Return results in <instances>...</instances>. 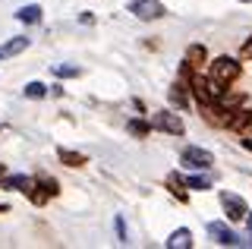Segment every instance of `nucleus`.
<instances>
[{"label": "nucleus", "instance_id": "nucleus-1", "mask_svg": "<svg viewBox=\"0 0 252 249\" xmlns=\"http://www.w3.org/2000/svg\"><path fill=\"white\" fill-rule=\"evenodd\" d=\"M208 79L218 85V89H230V85L240 79V63L233 57H218L215 63L208 66Z\"/></svg>", "mask_w": 252, "mask_h": 249}, {"label": "nucleus", "instance_id": "nucleus-2", "mask_svg": "<svg viewBox=\"0 0 252 249\" xmlns=\"http://www.w3.org/2000/svg\"><path fill=\"white\" fill-rule=\"evenodd\" d=\"M192 73L195 69L189 66V63H183V69H180V76H177V82L170 85V101L177 107H186L189 104V92H192Z\"/></svg>", "mask_w": 252, "mask_h": 249}, {"label": "nucleus", "instance_id": "nucleus-3", "mask_svg": "<svg viewBox=\"0 0 252 249\" xmlns=\"http://www.w3.org/2000/svg\"><path fill=\"white\" fill-rule=\"evenodd\" d=\"M129 13L136 19H142V22H152V19H164V16H167V10H164L161 0H132Z\"/></svg>", "mask_w": 252, "mask_h": 249}, {"label": "nucleus", "instance_id": "nucleus-4", "mask_svg": "<svg viewBox=\"0 0 252 249\" xmlns=\"http://www.w3.org/2000/svg\"><path fill=\"white\" fill-rule=\"evenodd\" d=\"M148 126H152V129H161V133H170V136H183V133H186L183 120H180L177 114H170V111H158V114H152Z\"/></svg>", "mask_w": 252, "mask_h": 249}, {"label": "nucleus", "instance_id": "nucleus-5", "mask_svg": "<svg viewBox=\"0 0 252 249\" xmlns=\"http://www.w3.org/2000/svg\"><path fill=\"white\" fill-rule=\"evenodd\" d=\"M60 192V186H57V180H51V177H38L35 183H32V189L26 192V196L35 202V205H44L47 199H54Z\"/></svg>", "mask_w": 252, "mask_h": 249}, {"label": "nucleus", "instance_id": "nucleus-6", "mask_svg": "<svg viewBox=\"0 0 252 249\" xmlns=\"http://www.w3.org/2000/svg\"><path fill=\"white\" fill-rule=\"evenodd\" d=\"M180 161H183L186 167H192V170H208L211 164H215V155L205 152V149H199V145H189V149H183Z\"/></svg>", "mask_w": 252, "mask_h": 249}, {"label": "nucleus", "instance_id": "nucleus-7", "mask_svg": "<svg viewBox=\"0 0 252 249\" xmlns=\"http://www.w3.org/2000/svg\"><path fill=\"white\" fill-rule=\"evenodd\" d=\"M227 129L236 136H252V111L249 107H233L230 120H227Z\"/></svg>", "mask_w": 252, "mask_h": 249}, {"label": "nucleus", "instance_id": "nucleus-8", "mask_svg": "<svg viewBox=\"0 0 252 249\" xmlns=\"http://www.w3.org/2000/svg\"><path fill=\"white\" fill-rule=\"evenodd\" d=\"M220 205H224V212L230 221H243V218L249 215L246 202H243V196H236V192H220Z\"/></svg>", "mask_w": 252, "mask_h": 249}, {"label": "nucleus", "instance_id": "nucleus-9", "mask_svg": "<svg viewBox=\"0 0 252 249\" xmlns=\"http://www.w3.org/2000/svg\"><path fill=\"white\" fill-rule=\"evenodd\" d=\"M208 233L215 237V243L218 246H240V237L227 227V224H220V221H211L208 224Z\"/></svg>", "mask_w": 252, "mask_h": 249}, {"label": "nucleus", "instance_id": "nucleus-10", "mask_svg": "<svg viewBox=\"0 0 252 249\" xmlns=\"http://www.w3.org/2000/svg\"><path fill=\"white\" fill-rule=\"evenodd\" d=\"M29 48V38H10L6 44H0V60H10L16 54H22Z\"/></svg>", "mask_w": 252, "mask_h": 249}, {"label": "nucleus", "instance_id": "nucleus-11", "mask_svg": "<svg viewBox=\"0 0 252 249\" xmlns=\"http://www.w3.org/2000/svg\"><path fill=\"white\" fill-rule=\"evenodd\" d=\"M205 60H208V51H205L202 44H189V48H186V60H183V63H189L192 69H202Z\"/></svg>", "mask_w": 252, "mask_h": 249}, {"label": "nucleus", "instance_id": "nucleus-12", "mask_svg": "<svg viewBox=\"0 0 252 249\" xmlns=\"http://www.w3.org/2000/svg\"><path fill=\"white\" fill-rule=\"evenodd\" d=\"M167 249H192V233H189L186 227L173 230L170 240H167Z\"/></svg>", "mask_w": 252, "mask_h": 249}, {"label": "nucleus", "instance_id": "nucleus-13", "mask_svg": "<svg viewBox=\"0 0 252 249\" xmlns=\"http://www.w3.org/2000/svg\"><path fill=\"white\" fill-rule=\"evenodd\" d=\"M57 158H60V164H66V167H82L85 164V155L82 152H69V149H60Z\"/></svg>", "mask_w": 252, "mask_h": 249}, {"label": "nucleus", "instance_id": "nucleus-14", "mask_svg": "<svg viewBox=\"0 0 252 249\" xmlns=\"http://www.w3.org/2000/svg\"><path fill=\"white\" fill-rule=\"evenodd\" d=\"M183 186H186V180H183L180 174H167V189H170V192H173V196H177L180 202H186V199H189Z\"/></svg>", "mask_w": 252, "mask_h": 249}, {"label": "nucleus", "instance_id": "nucleus-15", "mask_svg": "<svg viewBox=\"0 0 252 249\" xmlns=\"http://www.w3.org/2000/svg\"><path fill=\"white\" fill-rule=\"evenodd\" d=\"M16 19H19V22H29V26H35V22H41V6H35V3H32V6H22V10L16 13Z\"/></svg>", "mask_w": 252, "mask_h": 249}, {"label": "nucleus", "instance_id": "nucleus-16", "mask_svg": "<svg viewBox=\"0 0 252 249\" xmlns=\"http://www.w3.org/2000/svg\"><path fill=\"white\" fill-rule=\"evenodd\" d=\"M32 183H35L32 177H6V180H3L6 189H16V192H29Z\"/></svg>", "mask_w": 252, "mask_h": 249}, {"label": "nucleus", "instance_id": "nucleus-17", "mask_svg": "<svg viewBox=\"0 0 252 249\" xmlns=\"http://www.w3.org/2000/svg\"><path fill=\"white\" fill-rule=\"evenodd\" d=\"M44 95H47V89L41 82H29L26 85V98H44Z\"/></svg>", "mask_w": 252, "mask_h": 249}, {"label": "nucleus", "instance_id": "nucleus-18", "mask_svg": "<svg viewBox=\"0 0 252 249\" xmlns=\"http://www.w3.org/2000/svg\"><path fill=\"white\" fill-rule=\"evenodd\" d=\"M186 186H189V189H208L211 180H208V177H189Z\"/></svg>", "mask_w": 252, "mask_h": 249}, {"label": "nucleus", "instance_id": "nucleus-19", "mask_svg": "<svg viewBox=\"0 0 252 249\" xmlns=\"http://www.w3.org/2000/svg\"><path fill=\"white\" fill-rule=\"evenodd\" d=\"M148 129H152L148 123H142V120H129V133H132V136H148Z\"/></svg>", "mask_w": 252, "mask_h": 249}, {"label": "nucleus", "instance_id": "nucleus-20", "mask_svg": "<svg viewBox=\"0 0 252 249\" xmlns=\"http://www.w3.org/2000/svg\"><path fill=\"white\" fill-rule=\"evenodd\" d=\"M57 76H79L76 66H57Z\"/></svg>", "mask_w": 252, "mask_h": 249}, {"label": "nucleus", "instance_id": "nucleus-21", "mask_svg": "<svg viewBox=\"0 0 252 249\" xmlns=\"http://www.w3.org/2000/svg\"><path fill=\"white\" fill-rule=\"evenodd\" d=\"M240 54H243V60H252V35H249V41L243 44V51H240Z\"/></svg>", "mask_w": 252, "mask_h": 249}, {"label": "nucleus", "instance_id": "nucleus-22", "mask_svg": "<svg viewBox=\"0 0 252 249\" xmlns=\"http://www.w3.org/2000/svg\"><path fill=\"white\" fill-rule=\"evenodd\" d=\"M243 149H249V152H252V139H243Z\"/></svg>", "mask_w": 252, "mask_h": 249}, {"label": "nucleus", "instance_id": "nucleus-23", "mask_svg": "<svg viewBox=\"0 0 252 249\" xmlns=\"http://www.w3.org/2000/svg\"><path fill=\"white\" fill-rule=\"evenodd\" d=\"M249 218V243H252V215H246Z\"/></svg>", "mask_w": 252, "mask_h": 249}, {"label": "nucleus", "instance_id": "nucleus-24", "mask_svg": "<svg viewBox=\"0 0 252 249\" xmlns=\"http://www.w3.org/2000/svg\"><path fill=\"white\" fill-rule=\"evenodd\" d=\"M0 212H10V205H0Z\"/></svg>", "mask_w": 252, "mask_h": 249}, {"label": "nucleus", "instance_id": "nucleus-25", "mask_svg": "<svg viewBox=\"0 0 252 249\" xmlns=\"http://www.w3.org/2000/svg\"><path fill=\"white\" fill-rule=\"evenodd\" d=\"M240 3H249V0H240Z\"/></svg>", "mask_w": 252, "mask_h": 249}, {"label": "nucleus", "instance_id": "nucleus-26", "mask_svg": "<svg viewBox=\"0 0 252 249\" xmlns=\"http://www.w3.org/2000/svg\"><path fill=\"white\" fill-rule=\"evenodd\" d=\"M0 177H3V167H0Z\"/></svg>", "mask_w": 252, "mask_h": 249}]
</instances>
